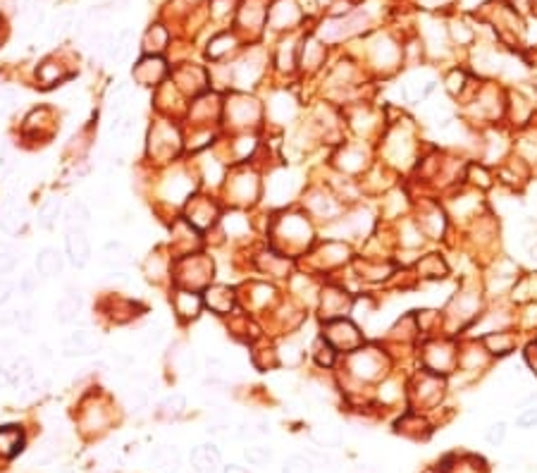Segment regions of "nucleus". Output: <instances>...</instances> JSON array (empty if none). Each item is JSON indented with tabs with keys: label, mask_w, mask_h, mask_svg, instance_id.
<instances>
[{
	"label": "nucleus",
	"mask_w": 537,
	"mask_h": 473,
	"mask_svg": "<svg viewBox=\"0 0 537 473\" xmlns=\"http://www.w3.org/2000/svg\"><path fill=\"white\" fill-rule=\"evenodd\" d=\"M380 156L382 165H387L390 170H406L411 165L418 163V144L413 139V134L406 127H401L399 122H390V127L380 134Z\"/></svg>",
	"instance_id": "obj_1"
},
{
	"label": "nucleus",
	"mask_w": 537,
	"mask_h": 473,
	"mask_svg": "<svg viewBox=\"0 0 537 473\" xmlns=\"http://www.w3.org/2000/svg\"><path fill=\"white\" fill-rule=\"evenodd\" d=\"M275 237L282 242V254L294 258L316 244V227L306 213H289L275 223Z\"/></svg>",
	"instance_id": "obj_2"
},
{
	"label": "nucleus",
	"mask_w": 537,
	"mask_h": 473,
	"mask_svg": "<svg viewBox=\"0 0 537 473\" xmlns=\"http://www.w3.org/2000/svg\"><path fill=\"white\" fill-rule=\"evenodd\" d=\"M344 366L347 376L356 383H373L382 380L390 371V354L380 347H358L351 354H344Z\"/></svg>",
	"instance_id": "obj_3"
},
{
	"label": "nucleus",
	"mask_w": 537,
	"mask_h": 473,
	"mask_svg": "<svg viewBox=\"0 0 537 473\" xmlns=\"http://www.w3.org/2000/svg\"><path fill=\"white\" fill-rule=\"evenodd\" d=\"M332 165H335L339 175L356 180V177L366 175L370 170V165H373V153H370L366 141H342V144L337 146V153L332 156Z\"/></svg>",
	"instance_id": "obj_4"
},
{
	"label": "nucleus",
	"mask_w": 537,
	"mask_h": 473,
	"mask_svg": "<svg viewBox=\"0 0 537 473\" xmlns=\"http://www.w3.org/2000/svg\"><path fill=\"white\" fill-rule=\"evenodd\" d=\"M423 368L437 376H452L459 366V344L449 337H437V340L425 342L423 347Z\"/></svg>",
	"instance_id": "obj_5"
},
{
	"label": "nucleus",
	"mask_w": 537,
	"mask_h": 473,
	"mask_svg": "<svg viewBox=\"0 0 537 473\" xmlns=\"http://www.w3.org/2000/svg\"><path fill=\"white\" fill-rule=\"evenodd\" d=\"M304 213L313 220V223L320 220V223L327 225L344 213V204L339 201V196L332 192V189L311 187L304 196Z\"/></svg>",
	"instance_id": "obj_6"
},
{
	"label": "nucleus",
	"mask_w": 537,
	"mask_h": 473,
	"mask_svg": "<svg viewBox=\"0 0 537 473\" xmlns=\"http://www.w3.org/2000/svg\"><path fill=\"white\" fill-rule=\"evenodd\" d=\"M323 337L337 349L339 354H351L354 349L366 344V337H363L361 328H358V323H354L351 318H335V321H325Z\"/></svg>",
	"instance_id": "obj_7"
},
{
	"label": "nucleus",
	"mask_w": 537,
	"mask_h": 473,
	"mask_svg": "<svg viewBox=\"0 0 537 473\" xmlns=\"http://www.w3.org/2000/svg\"><path fill=\"white\" fill-rule=\"evenodd\" d=\"M318 311L323 321H335V318H347L354 304V297L349 294L347 287L337 285V282H327L320 285L318 292Z\"/></svg>",
	"instance_id": "obj_8"
},
{
	"label": "nucleus",
	"mask_w": 537,
	"mask_h": 473,
	"mask_svg": "<svg viewBox=\"0 0 537 473\" xmlns=\"http://www.w3.org/2000/svg\"><path fill=\"white\" fill-rule=\"evenodd\" d=\"M444 390H447V387H444V376H437V373H430L425 371V368H421V373L413 378L409 395L418 407L430 409L444 397Z\"/></svg>",
	"instance_id": "obj_9"
},
{
	"label": "nucleus",
	"mask_w": 537,
	"mask_h": 473,
	"mask_svg": "<svg viewBox=\"0 0 537 473\" xmlns=\"http://www.w3.org/2000/svg\"><path fill=\"white\" fill-rule=\"evenodd\" d=\"M413 220H416L418 227L423 230L425 239L437 242V239H442L444 235H447L449 215L440 204H437V201H423V204L418 206V213H416V218Z\"/></svg>",
	"instance_id": "obj_10"
},
{
	"label": "nucleus",
	"mask_w": 537,
	"mask_h": 473,
	"mask_svg": "<svg viewBox=\"0 0 537 473\" xmlns=\"http://www.w3.org/2000/svg\"><path fill=\"white\" fill-rule=\"evenodd\" d=\"M347 122L358 137H363V141H368L373 134L385 132V118L368 103H358L351 108L347 113Z\"/></svg>",
	"instance_id": "obj_11"
},
{
	"label": "nucleus",
	"mask_w": 537,
	"mask_h": 473,
	"mask_svg": "<svg viewBox=\"0 0 537 473\" xmlns=\"http://www.w3.org/2000/svg\"><path fill=\"white\" fill-rule=\"evenodd\" d=\"M354 268L356 275L363 282H373V285H382V282H390L397 275V268L394 263H390L387 258H373V256H358L354 258Z\"/></svg>",
	"instance_id": "obj_12"
},
{
	"label": "nucleus",
	"mask_w": 537,
	"mask_h": 473,
	"mask_svg": "<svg viewBox=\"0 0 537 473\" xmlns=\"http://www.w3.org/2000/svg\"><path fill=\"white\" fill-rule=\"evenodd\" d=\"M311 256L318 263V270H335L351 261V249L349 244L337 242V239H323Z\"/></svg>",
	"instance_id": "obj_13"
},
{
	"label": "nucleus",
	"mask_w": 537,
	"mask_h": 473,
	"mask_svg": "<svg viewBox=\"0 0 537 473\" xmlns=\"http://www.w3.org/2000/svg\"><path fill=\"white\" fill-rule=\"evenodd\" d=\"M504 118L511 120V125L516 129H526V127H530V122L535 118V103L516 91V94H511L506 98Z\"/></svg>",
	"instance_id": "obj_14"
},
{
	"label": "nucleus",
	"mask_w": 537,
	"mask_h": 473,
	"mask_svg": "<svg viewBox=\"0 0 537 473\" xmlns=\"http://www.w3.org/2000/svg\"><path fill=\"white\" fill-rule=\"evenodd\" d=\"M480 344L485 347V352L492 359H506L516 352L518 347V335L514 330H497V333H487L480 337Z\"/></svg>",
	"instance_id": "obj_15"
},
{
	"label": "nucleus",
	"mask_w": 537,
	"mask_h": 473,
	"mask_svg": "<svg viewBox=\"0 0 537 473\" xmlns=\"http://www.w3.org/2000/svg\"><path fill=\"white\" fill-rule=\"evenodd\" d=\"M268 194L275 204H287L299 194V182L292 170H280L268 180Z\"/></svg>",
	"instance_id": "obj_16"
},
{
	"label": "nucleus",
	"mask_w": 537,
	"mask_h": 473,
	"mask_svg": "<svg viewBox=\"0 0 537 473\" xmlns=\"http://www.w3.org/2000/svg\"><path fill=\"white\" fill-rule=\"evenodd\" d=\"M449 263L447 258H444L442 254H437V251H432V254H425L416 261V278L418 280H425V282H440L449 275Z\"/></svg>",
	"instance_id": "obj_17"
},
{
	"label": "nucleus",
	"mask_w": 537,
	"mask_h": 473,
	"mask_svg": "<svg viewBox=\"0 0 537 473\" xmlns=\"http://www.w3.org/2000/svg\"><path fill=\"white\" fill-rule=\"evenodd\" d=\"M227 115H230V120L234 125L249 127L253 122L261 120V106H258L253 98L242 96V98H237V101L227 103Z\"/></svg>",
	"instance_id": "obj_18"
},
{
	"label": "nucleus",
	"mask_w": 537,
	"mask_h": 473,
	"mask_svg": "<svg viewBox=\"0 0 537 473\" xmlns=\"http://www.w3.org/2000/svg\"><path fill=\"white\" fill-rule=\"evenodd\" d=\"M215 218H218V206H215L211 199H206V196H196V199H191L189 213H187V220L191 225L208 227L215 223Z\"/></svg>",
	"instance_id": "obj_19"
},
{
	"label": "nucleus",
	"mask_w": 537,
	"mask_h": 473,
	"mask_svg": "<svg viewBox=\"0 0 537 473\" xmlns=\"http://www.w3.org/2000/svg\"><path fill=\"white\" fill-rule=\"evenodd\" d=\"M265 113L268 118L275 122V125H287L289 120L296 118V103L294 98H289L287 94H275L270 98V103L265 106Z\"/></svg>",
	"instance_id": "obj_20"
},
{
	"label": "nucleus",
	"mask_w": 537,
	"mask_h": 473,
	"mask_svg": "<svg viewBox=\"0 0 537 473\" xmlns=\"http://www.w3.org/2000/svg\"><path fill=\"white\" fill-rule=\"evenodd\" d=\"M98 347V340L89 330H74L65 340V356H89Z\"/></svg>",
	"instance_id": "obj_21"
},
{
	"label": "nucleus",
	"mask_w": 537,
	"mask_h": 473,
	"mask_svg": "<svg viewBox=\"0 0 537 473\" xmlns=\"http://www.w3.org/2000/svg\"><path fill=\"white\" fill-rule=\"evenodd\" d=\"M308 356H311V361L320 368V371H330V368H335L337 361H339V352L325 340L323 335L316 337V342L311 344V352H308Z\"/></svg>",
	"instance_id": "obj_22"
},
{
	"label": "nucleus",
	"mask_w": 537,
	"mask_h": 473,
	"mask_svg": "<svg viewBox=\"0 0 537 473\" xmlns=\"http://www.w3.org/2000/svg\"><path fill=\"white\" fill-rule=\"evenodd\" d=\"M65 247H67V256L74 266H86L91 256V247H89V239L82 230H70L65 237Z\"/></svg>",
	"instance_id": "obj_23"
},
{
	"label": "nucleus",
	"mask_w": 537,
	"mask_h": 473,
	"mask_svg": "<svg viewBox=\"0 0 537 473\" xmlns=\"http://www.w3.org/2000/svg\"><path fill=\"white\" fill-rule=\"evenodd\" d=\"M397 244L406 251H416L425 244V235L423 230L418 227V223L413 218H404L399 223V232H397Z\"/></svg>",
	"instance_id": "obj_24"
},
{
	"label": "nucleus",
	"mask_w": 537,
	"mask_h": 473,
	"mask_svg": "<svg viewBox=\"0 0 537 473\" xmlns=\"http://www.w3.org/2000/svg\"><path fill=\"white\" fill-rule=\"evenodd\" d=\"M230 192L239 204H246V201H253L261 192V184H258V177L251 175V172H242L237 175L230 184Z\"/></svg>",
	"instance_id": "obj_25"
},
{
	"label": "nucleus",
	"mask_w": 537,
	"mask_h": 473,
	"mask_svg": "<svg viewBox=\"0 0 537 473\" xmlns=\"http://www.w3.org/2000/svg\"><path fill=\"white\" fill-rule=\"evenodd\" d=\"M464 182L468 184V187L478 189V192H485V189H490L492 184H495V175H492L490 165H485L480 161H473V163H468Z\"/></svg>",
	"instance_id": "obj_26"
},
{
	"label": "nucleus",
	"mask_w": 537,
	"mask_h": 473,
	"mask_svg": "<svg viewBox=\"0 0 537 473\" xmlns=\"http://www.w3.org/2000/svg\"><path fill=\"white\" fill-rule=\"evenodd\" d=\"M220 464V452L213 445H201L191 452V466L196 473H213Z\"/></svg>",
	"instance_id": "obj_27"
},
{
	"label": "nucleus",
	"mask_w": 537,
	"mask_h": 473,
	"mask_svg": "<svg viewBox=\"0 0 537 473\" xmlns=\"http://www.w3.org/2000/svg\"><path fill=\"white\" fill-rule=\"evenodd\" d=\"M203 304H208V309L220 313V316H225V313L232 311L234 306V292L230 290V287L225 285H218L213 287V290L206 292V299H203Z\"/></svg>",
	"instance_id": "obj_28"
},
{
	"label": "nucleus",
	"mask_w": 537,
	"mask_h": 473,
	"mask_svg": "<svg viewBox=\"0 0 537 473\" xmlns=\"http://www.w3.org/2000/svg\"><path fill=\"white\" fill-rule=\"evenodd\" d=\"M397 433L406 435V438H411V440H421L430 433V426L421 414L411 411V414H406L404 419L397 423Z\"/></svg>",
	"instance_id": "obj_29"
},
{
	"label": "nucleus",
	"mask_w": 537,
	"mask_h": 473,
	"mask_svg": "<svg viewBox=\"0 0 537 473\" xmlns=\"http://www.w3.org/2000/svg\"><path fill=\"white\" fill-rule=\"evenodd\" d=\"M203 299L196 292L191 290H182L175 294V311L179 318H196L201 313Z\"/></svg>",
	"instance_id": "obj_30"
},
{
	"label": "nucleus",
	"mask_w": 537,
	"mask_h": 473,
	"mask_svg": "<svg viewBox=\"0 0 537 473\" xmlns=\"http://www.w3.org/2000/svg\"><path fill=\"white\" fill-rule=\"evenodd\" d=\"M311 440L316 442L318 447H323V450H330V447H339L344 442V435L342 430H339L337 426H330V423H320V426H316L311 430Z\"/></svg>",
	"instance_id": "obj_31"
},
{
	"label": "nucleus",
	"mask_w": 537,
	"mask_h": 473,
	"mask_svg": "<svg viewBox=\"0 0 537 473\" xmlns=\"http://www.w3.org/2000/svg\"><path fill=\"white\" fill-rule=\"evenodd\" d=\"M444 473H485L487 466L480 457H452L447 462V466H442Z\"/></svg>",
	"instance_id": "obj_32"
},
{
	"label": "nucleus",
	"mask_w": 537,
	"mask_h": 473,
	"mask_svg": "<svg viewBox=\"0 0 537 473\" xmlns=\"http://www.w3.org/2000/svg\"><path fill=\"white\" fill-rule=\"evenodd\" d=\"M277 359H280V366H289V368H296L299 364H304V359H306L304 344L292 337V340H287L280 347V352H277Z\"/></svg>",
	"instance_id": "obj_33"
},
{
	"label": "nucleus",
	"mask_w": 537,
	"mask_h": 473,
	"mask_svg": "<svg viewBox=\"0 0 537 473\" xmlns=\"http://www.w3.org/2000/svg\"><path fill=\"white\" fill-rule=\"evenodd\" d=\"M79 311H82V297H79L74 290H67V294L58 301V306H55L58 321H63V323H72L74 318L79 316Z\"/></svg>",
	"instance_id": "obj_34"
},
{
	"label": "nucleus",
	"mask_w": 537,
	"mask_h": 473,
	"mask_svg": "<svg viewBox=\"0 0 537 473\" xmlns=\"http://www.w3.org/2000/svg\"><path fill=\"white\" fill-rule=\"evenodd\" d=\"M36 270L43 275V278H55V275L63 270V258L55 249H43L39 256H36Z\"/></svg>",
	"instance_id": "obj_35"
},
{
	"label": "nucleus",
	"mask_w": 537,
	"mask_h": 473,
	"mask_svg": "<svg viewBox=\"0 0 537 473\" xmlns=\"http://www.w3.org/2000/svg\"><path fill=\"white\" fill-rule=\"evenodd\" d=\"M151 462L158 469V473H175L177 466H179V454H177L175 447L163 445V447H158V450L153 452Z\"/></svg>",
	"instance_id": "obj_36"
},
{
	"label": "nucleus",
	"mask_w": 537,
	"mask_h": 473,
	"mask_svg": "<svg viewBox=\"0 0 537 473\" xmlns=\"http://www.w3.org/2000/svg\"><path fill=\"white\" fill-rule=\"evenodd\" d=\"M132 249L125 247L122 242H110L106 247V263L110 268H127L132 266Z\"/></svg>",
	"instance_id": "obj_37"
},
{
	"label": "nucleus",
	"mask_w": 537,
	"mask_h": 473,
	"mask_svg": "<svg viewBox=\"0 0 537 473\" xmlns=\"http://www.w3.org/2000/svg\"><path fill=\"white\" fill-rule=\"evenodd\" d=\"M20 450H22V430L17 426L0 428V454L15 457Z\"/></svg>",
	"instance_id": "obj_38"
},
{
	"label": "nucleus",
	"mask_w": 537,
	"mask_h": 473,
	"mask_svg": "<svg viewBox=\"0 0 537 473\" xmlns=\"http://www.w3.org/2000/svg\"><path fill=\"white\" fill-rule=\"evenodd\" d=\"M351 316H354V323H366L378 313V301H375L370 294H363V297H354V304H351Z\"/></svg>",
	"instance_id": "obj_39"
},
{
	"label": "nucleus",
	"mask_w": 537,
	"mask_h": 473,
	"mask_svg": "<svg viewBox=\"0 0 537 473\" xmlns=\"http://www.w3.org/2000/svg\"><path fill=\"white\" fill-rule=\"evenodd\" d=\"M24 225H27V218H24L22 208L8 204L5 213L0 215V227H3L5 232H10V235H17V232L24 230Z\"/></svg>",
	"instance_id": "obj_40"
},
{
	"label": "nucleus",
	"mask_w": 537,
	"mask_h": 473,
	"mask_svg": "<svg viewBox=\"0 0 537 473\" xmlns=\"http://www.w3.org/2000/svg\"><path fill=\"white\" fill-rule=\"evenodd\" d=\"M65 220H67V225H70V230H82L84 225H89L91 213H89V208H86L84 201L74 199L72 204L67 206V211H65Z\"/></svg>",
	"instance_id": "obj_41"
},
{
	"label": "nucleus",
	"mask_w": 537,
	"mask_h": 473,
	"mask_svg": "<svg viewBox=\"0 0 537 473\" xmlns=\"http://www.w3.org/2000/svg\"><path fill=\"white\" fill-rule=\"evenodd\" d=\"M325 60V48L320 46V43H306L304 53H301V65H304V70L313 72L318 70L320 65H323Z\"/></svg>",
	"instance_id": "obj_42"
},
{
	"label": "nucleus",
	"mask_w": 537,
	"mask_h": 473,
	"mask_svg": "<svg viewBox=\"0 0 537 473\" xmlns=\"http://www.w3.org/2000/svg\"><path fill=\"white\" fill-rule=\"evenodd\" d=\"M184 409H187V399H184V395L175 392V395L163 399V404H160V416H165V419H177V416L184 414Z\"/></svg>",
	"instance_id": "obj_43"
},
{
	"label": "nucleus",
	"mask_w": 537,
	"mask_h": 473,
	"mask_svg": "<svg viewBox=\"0 0 537 473\" xmlns=\"http://www.w3.org/2000/svg\"><path fill=\"white\" fill-rule=\"evenodd\" d=\"M466 86H468V75L464 70H452L447 75V79H444V89H447V94L454 96V98L464 96Z\"/></svg>",
	"instance_id": "obj_44"
},
{
	"label": "nucleus",
	"mask_w": 537,
	"mask_h": 473,
	"mask_svg": "<svg viewBox=\"0 0 537 473\" xmlns=\"http://www.w3.org/2000/svg\"><path fill=\"white\" fill-rule=\"evenodd\" d=\"M60 208H63V204H60V199H55V196H51V199H46L39 208V220L41 225L51 227L55 223V218H58Z\"/></svg>",
	"instance_id": "obj_45"
},
{
	"label": "nucleus",
	"mask_w": 537,
	"mask_h": 473,
	"mask_svg": "<svg viewBox=\"0 0 537 473\" xmlns=\"http://www.w3.org/2000/svg\"><path fill=\"white\" fill-rule=\"evenodd\" d=\"M282 473H316V466L311 464V459L304 457V454H294L285 462V469Z\"/></svg>",
	"instance_id": "obj_46"
},
{
	"label": "nucleus",
	"mask_w": 537,
	"mask_h": 473,
	"mask_svg": "<svg viewBox=\"0 0 537 473\" xmlns=\"http://www.w3.org/2000/svg\"><path fill=\"white\" fill-rule=\"evenodd\" d=\"M146 399H148V395H146L144 387L129 385L127 390H125V402H127V407L132 409V411H139L141 407H146Z\"/></svg>",
	"instance_id": "obj_47"
},
{
	"label": "nucleus",
	"mask_w": 537,
	"mask_h": 473,
	"mask_svg": "<svg viewBox=\"0 0 537 473\" xmlns=\"http://www.w3.org/2000/svg\"><path fill=\"white\" fill-rule=\"evenodd\" d=\"M144 268H146V275H148V278L160 280L165 273H168V261H165V258L160 256V254H151V258L146 261Z\"/></svg>",
	"instance_id": "obj_48"
},
{
	"label": "nucleus",
	"mask_w": 537,
	"mask_h": 473,
	"mask_svg": "<svg viewBox=\"0 0 537 473\" xmlns=\"http://www.w3.org/2000/svg\"><path fill=\"white\" fill-rule=\"evenodd\" d=\"M244 454L253 466H268L270 459H273V450H268V447H246Z\"/></svg>",
	"instance_id": "obj_49"
},
{
	"label": "nucleus",
	"mask_w": 537,
	"mask_h": 473,
	"mask_svg": "<svg viewBox=\"0 0 537 473\" xmlns=\"http://www.w3.org/2000/svg\"><path fill=\"white\" fill-rule=\"evenodd\" d=\"M504 438H506V423H492L490 428H487V433H485V440H487V445H492V447H499L504 442Z\"/></svg>",
	"instance_id": "obj_50"
},
{
	"label": "nucleus",
	"mask_w": 537,
	"mask_h": 473,
	"mask_svg": "<svg viewBox=\"0 0 537 473\" xmlns=\"http://www.w3.org/2000/svg\"><path fill=\"white\" fill-rule=\"evenodd\" d=\"M516 426L518 428H535L537 426V407H530V409H523V414L516 419Z\"/></svg>",
	"instance_id": "obj_51"
},
{
	"label": "nucleus",
	"mask_w": 537,
	"mask_h": 473,
	"mask_svg": "<svg viewBox=\"0 0 537 473\" xmlns=\"http://www.w3.org/2000/svg\"><path fill=\"white\" fill-rule=\"evenodd\" d=\"M17 94L12 89H0V115H8L15 108Z\"/></svg>",
	"instance_id": "obj_52"
},
{
	"label": "nucleus",
	"mask_w": 537,
	"mask_h": 473,
	"mask_svg": "<svg viewBox=\"0 0 537 473\" xmlns=\"http://www.w3.org/2000/svg\"><path fill=\"white\" fill-rule=\"evenodd\" d=\"M523 356H526V364L530 366V371L537 376V340L530 342L526 347V352H523Z\"/></svg>",
	"instance_id": "obj_53"
},
{
	"label": "nucleus",
	"mask_w": 537,
	"mask_h": 473,
	"mask_svg": "<svg viewBox=\"0 0 537 473\" xmlns=\"http://www.w3.org/2000/svg\"><path fill=\"white\" fill-rule=\"evenodd\" d=\"M12 290H15V285L10 280H0V304H5L12 297Z\"/></svg>",
	"instance_id": "obj_54"
},
{
	"label": "nucleus",
	"mask_w": 537,
	"mask_h": 473,
	"mask_svg": "<svg viewBox=\"0 0 537 473\" xmlns=\"http://www.w3.org/2000/svg\"><path fill=\"white\" fill-rule=\"evenodd\" d=\"M15 268V258L10 254H0V275H8Z\"/></svg>",
	"instance_id": "obj_55"
},
{
	"label": "nucleus",
	"mask_w": 537,
	"mask_h": 473,
	"mask_svg": "<svg viewBox=\"0 0 537 473\" xmlns=\"http://www.w3.org/2000/svg\"><path fill=\"white\" fill-rule=\"evenodd\" d=\"M22 290H24V292H27V294H29V292H32V290H34V275H32V273H29V275H24V282H22Z\"/></svg>",
	"instance_id": "obj_56"
},
{
	"label": "nucleus",
	"mask_w": 537,
	"mask_h": 473,
	"mask_svg": "<svg viewBox=\"0 0 537 473\" xmlns=\"http://www.w3.org/2000/svg\"><path fill=\"white\" fill-rule=\"evenodd\" d=\"M225 473H249V471L242 469V466H237V464H230V466L225 469Z\"/></svg>",
	"instance_id": "obj_57"
},
{
	"label": "nucleus",
	"mask_w": 537,
	"mask_h": 473,
	"mask_svg": "<svg viewBox=\"0 0 537 473\" xmlns=\"http://www.w3.org/2000/svg\"><path fill=\"white\" fill-rule=\"evenodd\" d=\"M8 383H10V376H8V371H3V368H0V387H5Z\"/></svg>",
	"instance_id": "obj_58"
}]
</instances>
